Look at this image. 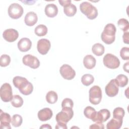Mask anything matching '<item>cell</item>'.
<instances>
[{
    "instance_id": "cell-36",
    "label": "cell",
    "mask_w": 129,
    "mask_h": 129,
    "mask_svg": "<svg viewBox=\"0 0 129 129\" xmlns=\"http://www.w3.org/2000/svg\"><path fill=\"white\" fill-rule=\"evenodd\" d=\"M104 128V124L102 123H95L91 125L89 127L90 129H103Z\"/></svg>"
},
{
    "instance_id": "cell-18",
    "label": "cell",
    "mask_w": 129,
    "mask_h": 129,
    "mask_svg": "<svg viewBox=\"0 0 129 129\" xmlns=\"http://www.w3.org/2000/svg\"><path fill=\"white\" fill-rule=\"evenodd\" d=\"M38 17L36 13L33 12H29L26 14L25 17L24 21L26 25L32 26L37 22Z\"/></svg>"
},
{
    "instance_id": "cell-41",
    "label": "cell",
    "mask_w": 129,
    "mask_h": 129,
    "mask_svg": "<svg viewBox=\"0 0 129 129\" xmlns=\"http://www.w3.org/2000/svg\"><path fill=\"white\" fill-rule=\"evenodd\" d=\"M40 128H49L51 129V126L49 124H42L40 127Z\"/></svg>"
},
{
    "instance_id": "cell-17",
    "label": "cell",
    "mask_w": 129,
    "mask_h": 129,
    "mask_svg": "<svg viewBox=\"0 0 129 129\" xmlns=\"http://www.w3.org/2000/svg\"><path fill=\"white\" fill-rule=\"evenodd\" d=\"M32 42L28 38H22L18 42V48L22 52H26L30 49Z\"/></svg>"
},
{
    "instance_id": "cell-20",
    "label": "cell",
    "mask_w": 129,
    "mask_h": 129,
    "mask_svg": "<svg viewBox=\"0 0 129 129\" xmlns=\"http://www.w3.org/2000/svg\"><path fill=\"white\" fill-rule=\"evenodd\" d=\"M96 63L95 58L90 54L86 55L83 59V64L87 69H92L95 67Z\"/></svg>"
},
{
    "instance_id": "cell-34",
    "label": "cell",
    "mask_w": 129,
    "mask_h": 129,
    "mask_svg": "<svg viewBox=\"0 0 129 129\" xmlns=\"http://www.w3.org/2000/svg\"><path fill=\"white\" fill-rule=\"evenodd\" d=\"M120 56L123 60H128L129 48L127 47H122L120 51Z\"/></svg>"
},
{
    "instance_id": "cell-11",
    "label": "cell",
    "mask_w": 129,
    "mask_h": 129,
    "mask_svg": "<svg viewBox=\"0 0 129 129\" xmlns=\"http://www.w3.org/2000/svg\"><path fill=\"white\" fill-rule=\"evenodd\" d=\"M22 61L25 66H28L33 69H36L40 66L39 59L31 54H26L23 56Z\"/></svg>"
},
{
    "instance_id": "cell-26",
    "label": "cell",
    "mask_w": 129,
    "mask_h": 129,
    "mask_svg": "<svg viewBox=\"0 0 129 129\" xmlns=\"http://www.w3.org/2000/svg\"><path fill=\"white\" fill-rule=\"evenodd\" d=\"M94 77L89 74H86L81 78V82L82 84L86 86H88L90 85L94 82Z\"/></svg>"
},
{
    "instance_id": "cell-9",
    "label": "cell",
    "mask_w": 129,
    "mask_h": 129,
    "mask_svg": "<svg viewBox=\"0 0 129 129\" xmlns=\"http://www.w3.org/2000/svg\"><path fill=\"white\" fill-rule=\"evenodd\" d=\"M59 73L63 78L68 80H72L76 76L75 71L67 64H64L60 67Z\"/></svg>"
},
{
    "instance_id": "cell-8",
    "label": "cell",
    "mask_w": 129,
    "mask_h": 129,
    "mask_svg": "<svg viewBox=\"0 0 129 129\" xmlns=\"http://www.w3.org/2000/svg\"><path fill=\"white\" fill-rule=\"evenodd\" d=\"M24 10L23 7L18 3H13L10 5L8 13L10 17L14 19L20 18L23 15Z\"/></svg>"
},
{
    "instance_id": "cell-14",
    "label": "cell",
    "mask_w": 129,
    "mask_h": 129,
    "mask_svg": "<svg viewBox=\"0 0 129 129\" xmlns=\"http://www.w3.org/2000/svg\"><path fill=\"white\" fill-rule=\"evenodd\" d=\"M3 38L8 42H12L16 41L19 37V33L14 29H8L3 33Z\"/></svg>"
},
{
    "instance_id": "cell-35",
    "label": "cell",
    "mask_w": 129,
    "mask_h": 129,
    "mask_svg": "<svg viewBox=\"0 0 129 129\" xmlns=\"http://www.w3.org/2000/svg\"><path fill=\"white\" fill-rule=\"evenodd\" d=\"M74 106V103L73 100L68 98H64L61 103V107L62 108L63 107H70L72 108Z\"/></svg>"
},
{
    "instance_id": "cell-38",
    "label": "cell",
    "mask_w": 129,
    "mask_h": 129,
    "mask_svg": "<svg viewBox=\"0 0 129 129\" xmlns=\"http://www.w3.org/2000/svg\"><path fill=\"white\" fill-rule=\"evenodd\" d=\"M67 124H63V123H57L55 126V128L57 129H60V128H62V129H67Z\"/></svg>"
},
{
    "instance_id": "cell-29",
    "label": "cell",
    "mask_w": 129,
    "mask_h": 129,
    "mask_svg": "<svg viewBox=\"0 0 129 129\" xmlns=\"http://www.w3.org/2000/svg\"><path fill=\"white\" fill-rule=\"evenodd\" d=\"M118 86L120 87H123L125 86L128 83V78L127 77L123 74L118 75L115 78Z\"/></svg>"
},
{
    "instance_id": "cell-27",
    "label": "cell",
    "mask_w": 129,
    "mask_h": 129,
    "mask_svg": "<svg viewBox=\"0 0 129 129\" xmlns=\"http://www.w3.org/2000/svg\"><path fill=\"white\" fill-rule=\"evenodd\" d=\"M47 28L44 25H39L34 30L35 34L38 36H43L47 33Z\"/></svg>"
},
{
    "instance_id": "cell-31",
    "label": "cell",
    "mask_w": 129,
    "mask_h": 129,
    "mask_svg": "<svg viewBox=\"0 0 129 129\" xmlns=\"http://www.w3.org/2000/svg\"><path fill=\"white\" fill-rule=\"evenodd\" d=\"M117 24L119 28L123 31L126 32L129 28V23L127 20L124 18H121L118 20Z\"/></svg>"
},
{
    "instance_id": "cell-40",
    "label": "cell",
    "mask_w": 129,
    "mask_h": 129,
    "mask_svg": "<svg viewBox=\"0 0 129 129\" xmlns=\"http://www.w3.org/2000/svg\"><path fill=\"white\" fill-rule=\"evenodd\" d=\"M123 69L124 71L126 73H128V62H126L125 63L123 66Z\"/></svg>"
},
{
    "instance_id": "cell-37",
    "label": "cell",
    "mask_w": 129,
    "mask_h": 129,
    "mask_svg": "<svg viewBox=\"0 0 129 129\" xmlns=\"http://www.w3.org/2000/svg\"><path fill=\"white\" fill-rule=\"evenodd\" d=\"M128 35H129V33H128V32H127V31L124 32L123 34V36H122L123 41L125 44H128L129 43Z\"/></svg>"
},
{
    "instance_id": "cell-1",
    "label": "cell",
    "mask_w": 129,
    "mask_h": 129,
    "mask_svg": "<svg viewBox=\"0 0 129 129\" xmlns=\"http://www.w3.org/2000/svg\"><path fill=\"white\" fill-rule=\"evenodd\" d=\"M13 83L14 86L24 95H30L33 91V85L25 78L20 76L15 77L13 79Z\"/></svg>"
},
{
    "instance_id": "cell-3",
    "label": "cell",
    "mask_w": 129,
    "mask_h": 129,
    "mask_svg": "<svg viewBox=\"0 0 129 129\" xmlns=\"http://www.w3.org/2000/svg\"><path fill=\"white\" fill-rule=\"evenodd\" d=\"M81 12L90 20L95 19L98 16V11L95 7L88 2H83L80 5Z\"/></svg>"
},
{
    "instance_id": "cell-22",
    "label": "cell",
    "mask_w": 129,
    "mask_h": 129,
    "mask_svg": "<svg viewBox=\"0 0 129 129\" xmlns=\"http://www.w3.org/2000/svg\"><path fill=\"white\" fill-rule=\"evenodd\" d=\"M63 12L68 17L74 16L77 12V8L75 5L71 3L63 7Z\"/></svg>"
},
{
    "instance_id": "cell-15",
    "label": "cell",
    "mask_w": 129,
    "mask_h": 129,
    "mask_svg": "<svg viewBox=\"0 0 129 129\" xmlns=\"http://www.w3.org/2000/svg\"><path fill=\"white\" fill-rule=\"evenodd\" d=\"M11 118L9 114L4 112L1 110L0 113V122L1 128L2 129H11V127L10 125L11 122Z\"/></svg>"
},
{
    "instance_id": "cell-25",
    "label": "cell",
    "mask_w": 129,
    "mask_h": 129,
    "mask_svg": "<svg viewBox=\"0 0 129 129\" xmlns=\"http://www.w3.org/2000/svg\"><path fill=\"white\" fill-rule=\"evenodd\" d=\"M58 99L57 93L53 91H50L46 94V100L50 104H54L56 102Z\"/></svg>"
},
{
    "instance_id": "cell-32",
    "label": "cell",
    "mask_w": 129,
    "mask_h": 129,
    "mask_svg": "<svg viewBox=\"0 0 129 129\" xmlns=\"http://www.w3.org/2000/svg\"><path fill=\"white\" fill-rule=\"evenodd\" d=\"M23 122L22 117L19 114H14L11 119V123L14 127L20 126Z\"/></svg>"
},
{
    "instance_id": "cell-30",
    "label": "cell",
    "mask_w": 129,
    "mask_h": 129,
    "mask_svg": "<svg viewBox=\"0 0 129 129\" xmlns=\"http://www.w3.org/2000/svg\"><path fill=\"white\" fill-rule=\"evenodd\" d=\"M125 114V111L122 107H118L115 108L113 111V118L123 119V118Z\"/></svg>"
},
{
    "instance_id": "cell-7",
    "label": "cell",
    "mask_w": 129,
    "mask_h": 129,
    "mask_svg": "<svg viewBox=\"0 0 129 129\" xmlns=\"http://www.w3.org/2000/svg\"><path fill=\"white\" fill-rule=\"evenodd\" d=\"M1 98L5 102L11 101L13 96L12 88L9 83H6L2 85L0 89Z\"/></svg>"
},
{
    "instance_id": "cell-21",
    "label": "cell",
    "mask_w": 129,
    "mask_h": 129,
    "mask_svg": "<svg viewBox=\"0 0 129 129\" xmlns=\"http://www.w3.org/2000/svg\"><path fill=\"white\" fill-rule=\"evenodd\" d=\"M123 119H118L112 118L106 125L107 129H119L121 127L122 124Z\"/></svg>"
},
{
    "instance_id": "cell-24",
    "label": "cell",
    "mask_w": 129,
    "mask_h": 129,
    "mask_svg": "<svg viewBox=\"0 0 129 129\" xmlns=\"http://www.w3.org/2000/svg\"><path fill=\"white\" fill-rule=\"evenodd\" d=\"M92 51L95 55L97 56H101L104 53L105 48L102 44L97 43L92 46Z\"/></svg>"
},
{
    "instance_id": "cell-10",
    "label": "cell",
    "mask_w": 129,
    "mask_h": 129,
    "mask_svg": "<svg viewBox=\"0 0 129 129\" xmlns=\"http://www.w3.org/2000/svg\"><path fill=\"white\" fill-rule=\"evenodd\" d=\"M118 83L115 79L111 80L105 88L106 95L110 97L116 96L118 93Z\"/></svg>"
},
{
    "instance_id": "cell-6",
    "label": "cell",
    "mask_w": 129,
    "mask_h": 129,
    "mask_svg": "<svg viewBox=\"0 0 129 129\" xmlns=\"http://www.w3.org/2000/svg\"><path fill=\"white\" fill-rule=\"evenodd\" d=\"M104 65L111 69H115L119 67L120 61L118 58L111 53H107L103 58Z\"/></svg>"
},
{
    "instance_id": "cell-13",
    "label": "cell",
    "mask_w": 129,
    "mask_h": 129,
    "mask_svg": "<svg viewBox=\"0 0 129 129\" xmlns=\"http://www.w3.org/2000/svg\"><path fill=\"white\" fill-rule=\"evenodd\" d=\"M110 117V112L107 109H102L97 112L96 116L93 121L96 123L105 122Z\"/></svg>"
},
{
    "instance_id": "cell-19",
    "label": "cell",
    "mask_w": 129,
    "mask_h": 129,
    "mask_svg": "<svg viewBox=\"0 0 129 129\" xmlns=\"http://www.w3.org/2000/svg\"><path fill=\"white\" fill-rule=\"evenodd\" d=\"M58 13V8L57 6L53 4L47 5L45 8V14L49 18L55 17Z\"/></svg>"
},
{
    "instance_id": "cell-28",
    "label": "cell",
    "mask_w": 129,
    "mask_h": 129,
    "mask_svg": "<svg viewBox=\"0 0 129 129\" xmlns=\"http://www.w3.org/2000/svg\"><path fill=\"white\" fill-rule=\"evenodd\" d=\"M11 104L12 106L15 107H20L23 104V98L19 95H15L13 96V97L11 100Z\"/></svg>"
},
{
    "instance_id": "cell-5",
    "label": "cell",
    "mask_w": 129,
    "mask_h": 129,
    "mask_svg": "<svg viewBox=\"0 0 129 129\" xmlns=\"http://www.w3.org/2000/svg\"><path fill=\"white\" fill-rule=\"evenodd\" d=\"M89 101L93 105L100 103L102 99V91L98 86L92 87L89 90Z\"/></svg>"
},
{
    "instance_id": "cell-16",
    "label": "cell",
    "mask_w": 129,
    "mask_h": 129,
    "mask_svg": "<svg viewBox=\"0 0 129 129\" xmlns=\"http://www.w3.org/2000/svg\"><path fill=\"white\" fill-rule=\"evenodd\" d=\"M38 119L41 121H45L50 119L53 113L49 108H44L40 110L38 112Z\"/></svg>"
},
{
    "instance_id": "cell-2",
    "label": "cell",
    "mask_w": 129,
    "mask_h": 129,
    "mask_svg": "<svg viewBox=\"0 0 129 129\" xmlns=\"http://www.w3.org/2000/svg\"><path fill=\"white\" fill-rule=\"evenodd\" d=\"M116 29L115 25L112 23L107 24L104 27L101 35V38L103 42L107 44L112 43L115 38Z\"/></svg>"
},
{
    "instance_id": "cell-4",
    "label": "cell",
    "mask_w": 129,
    "mask_h": 129,
    "mask_svg": "<svg viewBox=\"0 0 129 129\" xmlns=\"http://www.w3.org/2000/svg\"><path fill=\"white\" fill-rule=\"evenodd\" d=\"M74 115V111L72 108L63 107L55 116V119L58 123L67 124L71 120Z\"/></svg>"
},
{
    "instance_id": "cell-23",
    "label": "cell",
    "mask_w": 129,
    "mask_h": 129,
    "mask_svg": "<svg viewBox=\"0 0 129 129\" xmlns=\"http://www.w3.org/2000/svg\"><path fill=\"white\" fill-rule=\"evenodd\" d=\"M96 113L97 111L95 110L94 108L90 106H87L84 110V114L85 117L91 119L92 121L95 118Z\"/></svg>"
},
{
    "instance_id": "cell-33",
    "label": "cell",
    "mask_w": 129,
    "mask_h": 129,
    "mask_svg": "<svg viewBox=\"0 0 129 129\" xmlns=\"http://www.w3.org/2000/svg\"><path fill=\"white\" fill-rule=\"evenodd\" d=\"M11 62L10 56L7 54H3L0 58V66L2 67L8 66Z\"/></svg>"
},
{
    "instance_id": "cell-39",
    "label": "cell",
    "mask_w": 129,
    "mask_h": 129,
    "mask_svg": "<svg viewBox=\"0 0 129 129\" xmlns=\"http://www.w3.org/2000/svg\"><path fill=\"white\" fill-rule=\"evenodd\" d=\"M59 3L60 4V5L63 6V7L68 5L69 4L71 3V0H67V1H61V0H59L58 1Z\"/></svg>"
},
{
    "instance_id": "cell-12",
    "label": "cell",
    "mask_w": 129,
    "mask_h": 129,
    "mask_svg": "<svg viewBox=\"0 0 129 129\" xmlns=\"http://www.w3.org/2000/svg\"><path fill=\"white\" fill-rule=\"evenodd\" d=\"M50 47V42L47 39L42 38L39 40L37 42V50L40 54L42 55H45L47 54L49 50Z\"/></svg>"
}]
</instances>
